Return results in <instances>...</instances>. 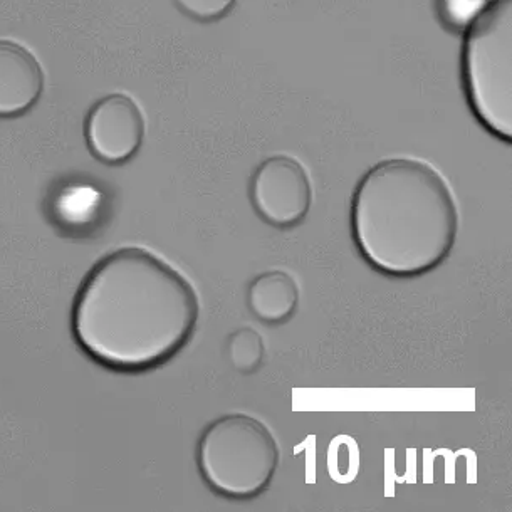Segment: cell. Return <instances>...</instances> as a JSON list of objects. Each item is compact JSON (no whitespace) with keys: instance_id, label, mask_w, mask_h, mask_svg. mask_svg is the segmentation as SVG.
I'll use <instances>...</instances> for the list:
<instances>
[{"instance_id":"obj_1","label":"cell","mask_w":512,"mask_h":512,"mask_svg":"<svg viewBox=\"0 0 512 512\" xmlns=\"http://www.w3.org/2000/svg\"><path fill=\"white\" fill-rule=\"evenodd\" d=\"M199 294L182 272L143 247H121L91 267L71 311L84 355L118 373H145L194 338Z\"/></svg>"},{"instance_id":"obj_2","label":"cell","mask_w":512,"mask_h":512,"mask_svg":"<svg viewBox=\"0 0 512 512\" xmlns=\"http://www.w3.org/2000/svg\"><path fill=\"white\" fill-rule=\"evenodd\" d=\"M459 224L450 183L420 158L380 160L351 195V239L383 276L415 279L435 271L454 251Z\"/></svg>"},{"instance_id":"obj_3","label":"cell","mask_w":512,"mask_h":512,"mask_svg":"<svg viewBox=\"0 0 512 512\" xmlns=\"http://www.w3.org/2000/svg\"><path fill=\"white\" fill-rule=\"evenodd\" d=\"M460 74L477 121L512 142V0H489L462 31Z\"/></svg>"},{"instance_id":"obj_4","label":"cell","mask_w":512,"mask_h":512,"mask_svg":"<svg viewBox=\"0 0 512 512\" xmlns=\"http://www.w3.org/2000/svg\"><path fill=\"white\" fill-rule=\"evenodd\" d=\"M195 460L210 491L225 499L251 501L271 486L281 464V447L259 418L227 413L202 430Z\"/></svg>"},{"instance_id":"obj_5","label":"cell","mask_w":512,"mask_h":512,"mask_svg":"<svg viewBox=\"0 0 512 512\" xmlns=\"http://www.w3.org/2000/svg\"><path fill=\"white\" fill-rule=\"evenodd\" d=\"M249 200L264 224L281 230L298 227L313 205L308 170L291 155L267 157L249 178Z\"/></svg>"},{"instance_id":"obj_6","label":"cell","mask_w":512,"mask_h":512,"mask_svg":"<svg viewBox=\"0 0 512 512\" xmlns=\"http://www.w3.org/2000/svg\"><path fill=\"white\" fill-rule=\"evenodd\" d=\"M145 116L125 93L96 101L84 123L89 152L106 165H123L136 157L145 140Z\"/></svg>"},{"instance_id":"obj_7","label":"cell","mask_w":512,"mask_h":512,"mask_svg":"<svg viewBox=\"0 0 512 512\" xmlns=\"http://www.w3.org/2000/svg\"><path fill=\"white\" fill-rule=\"evenodd\" d=\"M44 71L22 44L0 39V118L26 115L41 100Z\"/></svg>"},{"instance_id":"obj_8","label":"cell","mask_w":512,"mask_h":512,"mask_svg":"<svg viewBox=\"0 0 512 512\" xmlns=\"http://www.w3.org/2000/svg\"><path fill=\"white\" fill-rule=\"evenodd\" d=\"M49 220L59 236L73 241L93 239L106 224L103 194L91 185L66 187L53 200Z\"/></svg>"},{"instance_id":"obj_9","label":"cell","mask_w":512,"mask_h":512,"mask_svg":"<svg viewBox=\"0 0 512 512\" xmlns=\"http://www.w3.org/2000/svg\"><path fill=\"white\" fill-rule=\"evenodd\" d=\"M299 306V286L288 271L271 269L257 274L247 288V308L269 326L288 323Z\"/></svg>"},{"instance_id":"obj_10","label":"cell","mask_w":512,"mask_h":512,"mask_svg":"<svg viewBox=\"0 0 512 512\" xmlns=\"http://www.w3.org/2000/svg\"><path fill=\"white\" fill-rule=\"evenodd\" d=\"M227 356L237 373L254 375L266 358L264 338L251 326H242L227 338Z\"/></svg>"},{"instance_id":"obj_11","label":"cell","mask_w":512,"mask_h":512,"mask_svg":"<svg viewBox=\"0 0 512 512\" xmlns=\"http://www.w3.org/2000/svg\"><path fill=\"white\" fill-rule=\"evenodd\" d=\"M489 0H437L440 21L450 31L462 32Z\"/></svg>"},{"instance_id":"obj_12","label":"cell","mask_w":512,"mask_h":512,"mask_svg":"<svg viewBox=\"0 0 512 512\" xmlns=\"http://www.w3.org/2000/svg\"><path fill=\"white\" fill-rule=\"evenodd\" d=\"M180 11L199 22L224 19L236 7L237 0H173Z\"/></svg>"}]
</instances>
